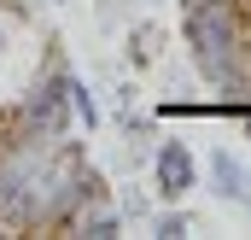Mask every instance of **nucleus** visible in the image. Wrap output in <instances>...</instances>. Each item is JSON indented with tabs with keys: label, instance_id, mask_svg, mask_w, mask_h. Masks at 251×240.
Returning <instances> with one entry per match:
<instances>
[{
	"label": "nucleus",
	"instance_id": "nucleus-1",
	"mask_svg": "<svg viewBox=\"0 0 251 240\" xmlns=\"http://www.w3.org/2000/svg\"><path fill=\"white\" fill-rule=\"evenodd\" d=\"M82 170H88V158H82V147H70L59 141V152L29 176L24 187V205H18V229H64V217L88 199V187H82Z\"/></svg>",
	"mask_w": 251,
	"mask_h": 240
},
{
	"label": "nucleus",
	"instance_id": "nucleus-2",
	"mask_svg": "<svg viewBox=\"0 0 251 240\" xmlns=\"http://www.w3.org/2000/svg\"><path fill=\"white\" fill-rule=\"evenodd\" d=\"M12 123L18 129H35V135H70V94H64V64H53L47 76H35L24 94H18V106H12Z\"/></svg>",
	"mask_w": 251,
	"mask_h": 240
},
{
	"label": "nucleus",
	"instance_id": "nucleus-3",
	"mask_svg": "<svg viewBox=\"0 0 251 240\" xmlns=\"http://www.w3.org/2000/svg\"><path fill=\"white\" fill-rule=\"evenodd\" d=\"M181 41L193 47V59H204V53H222V47L246 41V6H234V0L187 6V12H181Z\"/></svg>",
	"mask_w": 251,
	"mask_h": 240
},
{
	"label": "nucleus",
	"instance_id": "nucleus-4",
	"mask_svg": "<svg viewBox=\"0 0 251 240\" xmlns=\"http://www.w3.org/2000/svg\"><path fill=\"white\" fill-rule=\"evenodd\" d=\"M152 176L164 199H187V187H199V164H193L187 141H158L152 147Z\"/></svg>",
	"mask_w": 251,
	"mask_h": 240
},
{
	"label": "nucleus",
	"instance_id": "nucleus-5",
	"mask_svg": "<svg viewBox=\"0 0 251 240\" xmlns=\"http://www.w3.org/2000/svg\"><path fill=\"white\" fill-rule=\"evenodd\" d=\"M64 235H88V240H117L123 235V211H111L105 199H82L64 217Z\"/></svg>",
	"mask_w": 251,
	"mask_h": 240
},
{
	"label": "nucleus",
	"instance_id": "nucleus-6",
	"mask_svg": "<svg viewBox=\"0 0 251 240\" xmlns=\"http://www.w3.org/2000/svg\"><path fill=\"white\" fill-rule=\"evenodd\" d=\"M210 193H216V199H251V170L228 152V147L210 152Z\"/></svg>",
	"mask_w": 251,
	"mask_h": 240
},
{
	"label": "nucleus",
	"instance_id": "nucleus-7",
	"mask_svg": "<svg viewBox=\"0 0 251 240\" xmlns=\"http://www.w3.org/2000/svg\"><path fill=\"white\" fill-rule=\"evenodd\" d=\"M64 94H70V112H76V123H88V129L100 123V100L88 94V82H82V76H70V70H64Z\"/></svg>",
	"mask_w": 251,
	"mask_h": 240
},
{
	"label": "nucleus",
	"instance_id": "nucleus-8",
	"mask_svg": "<svg viewBox=\"0 0 251 240\" xmlns=\"http://www.w3.org/2000/svg\"><path fill=\"white\" fill-rule=\"evenodd\" d=\"M152 235L158 240H181V235H193V217L187 211H152Z\"/></svg>",
	"mask_w": 251,
	"mask_h": 240
},
{
	"label": "nucleus",
	"instance_id": "nucleus-9",
	"mask_svg": "<svg viewBox=\"0 0 251 240\" xmlns=\"http://www.w3.org/2000/svg\"><path fill=\"white\" fill-rule=\"evenodd\" d=\"M123 217H140V223H152V205H146L140 193H128V199H123Z\"/></svg>",
	"mask_w": 251,
	"mask_h": 240
},
{
	"label": "nucleus",
	"instance_id": "nucleus-10",
	"mask_svg": "<svg viewBox=\"0 0 251 240\" xmlns=\"http://www.w3.org/2000/svg\"><path fill=\"white\" fill-rule=\"evenodd\" d=\"M187 6H210V0H181V12H187ZM234 6H246V0H234Z\"/></svg>",
	"mask_w": 251,
	"mask_h": 240
},
{
	"label": "nucleus",
	"instance_id": "nucleus-11",
	"mask_svg": "<svg viewBox=\"0 0 251 240\" xmlns=\"http://www.w3.org/2000/svg\"><path fill=\"white\" fill-rule=\"evenodd\" d=\"M240 123H246V141H251V106H246V112H240Z\"/></svg>",
	"mask_w": 251,
	"mask_h": 240
},
{
	"label": "nucleus",
	"instance_id": "nucleus-12",
	"mask_svg": "<svg viewBox=\"0 0 251 240\" xmlns=\"http://www.w3.org/2000/svg\"><path fill=\"white\" fill-rule=\"evenodd\" d=\"M146 6H152V0H146Z\"/></svg>",
	"mask_w": 251,
	"mask_h": 240
}]
</instances>
